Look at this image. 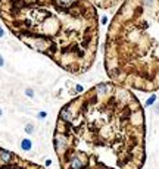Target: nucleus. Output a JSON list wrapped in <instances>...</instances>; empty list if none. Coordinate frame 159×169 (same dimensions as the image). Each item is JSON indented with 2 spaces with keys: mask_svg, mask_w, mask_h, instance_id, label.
<instances>
[{
  "mask_svg": "<svg viewBox=\"0 0 159 169\" xmlns=\"http://www.w3.org/2000/svg\"><path fill=\"white\" fill-rule=\"evenodd\" d=\"M32 131H34V128H32V125H28V126H27V132H30V134H31Z\"/></svg>",
  "mask_w": 159,
  "mask_h": 169,
  "instance_id": "6",
  "label": "nucleus"
},
{
  "mask_svg": "<svg viewBox=\"0 0 159 169\" xmlns=\"http://www.w3.org/2000/svg\"><path fill=\"white\" fill-rule=\"evenodd\" d=\"M3 35H5V34H3V30L0 28V37H3Z\"/></svg>",
  "mask_w": 159,
  "mask_h": 169,
  "instance_id": "8",
  "label": "nucleus"
},
{
  "mask_svg": "<svg viewBox=\"0 0 159 169\" xmlns=\"http://www.w3.org/2000/svg\"><path fill=\"white\" fill-rule=\"evenodd\" d=\"M53 149L60 169H141L146 121L139 99L112 81L96 84L59 110Z\"/></svg>",
  "mask_w": 159,
  "mask_h": 169,
  "instance_id": "1",
  "label": "nucleus"
},
{
  "mask_svg": "<svg viewBox=\"0 0 159 169\" xmlns=\"http://www.w3.org/2000/svg\"><path fill=\"white\" fill-rule=\"evenodd\" d=\"M3 63H5V62H3V57H2V56H0V68H2V66H3Z\"/></svg>",
  "mask_w": 159,
  "mask_h": 169,
  "instance_id": "7",
  "label": "nucleus"
},
{
  "mask_svg": "<svg viewBox=\"0 0 159 169\" xmlns=\"http://www.w3.org/2000/svg\"><path fill=\"white\" fill-rule=\"evenodd\" d=\"M0 19L19 41L72 75L96 60L99 15L90 0H0Z\"/></svg>",
  "mask_w": 159,
  "mask_h": 169,
  "instance_id": "2",
  "label": "nucleus"
},
{
  "mask_svg": "<svg viewBox=\"0 0 159 169\" xmlns=\"http://www.w3.org/2000/svg\"><path fill=\"white\" fill-rule=\"evenodd\" d=\"M105 69L128 90H159V0H125L106 32Z\"/></svg>",
  "mask_w": 159,
  "mask_h": 169,
  "instance_id": "3",
  "label": "nucleus"
},
{
  "mask_svg": "<svg viewBox=\"0 0 159 169\" xmlns=\"http://www.w3.org/2000/svg\"><path fill=\"white\" fill-rule=\"evenodd\" d=\"M0 169H47V168L24 159L19 154L6 150L0 146Z\"/></svg>",
  "mask_w": 159,
  "mask_h": 169,
  "instance_id": "4",
  "label": "nucleus"
},
{
  "mask_svg": "<svg viewBox=\"0 0 159 169\" xmlns=\"http://www.w3.org/2000/svg\"><path fill=\"white\" fill-rule=\"evenodd\" d=\"M90 2L96 6V7H100V9H111L115 7L118 5H122L125 0H90Z\"/></svg>",
  "mask_w": 159,
  "mask_h": 169,
  "instance_id": "5",
  "label": "nucleus"
},
{
  "mask_svg": "<svg viewBox=\"0 0 159 169\" xmlns=\"http://www.w3.org/2000/svg\"><path fill=\"white\" fill-rule=\"evenodd\" d=\"M0 116H2V110H0Z\"/></svg>",
  "mask_w": 159,
  "mask_h": 169,
  "instance_id": "9",
  "label": "nucleus"
}]
</instances>
